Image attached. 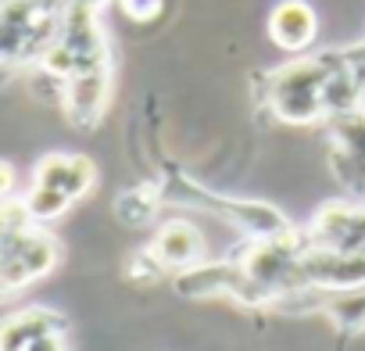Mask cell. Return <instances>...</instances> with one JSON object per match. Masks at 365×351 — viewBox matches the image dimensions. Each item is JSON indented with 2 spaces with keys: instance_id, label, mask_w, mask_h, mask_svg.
<instances>
[{
  "instance_id": "1",
  "label": "cell",
  "mask_w": 365,
  "mask_h": 351,
  "mask_svg": "<svg viewBox=\"0 0 365 351\" xmlns=\"http://www.w3.org/2000/svg\"><path fill=\"white\" fill-rule=\"evenodd\" d=\"M90 183H93V165L86 158L47 154L33 172V187L22 198V205L33 223H47V219H58L76 198H83Z\"/></svg>"
},
{
  "instance_id": "2",
  "label": "cell",
  "mask_w": 365,
  "mask_h": 351,
  "mask_svg": "<svg viewBox=\"0 0 365 351\" xmlns=\"http://www.w3.org/2000/svg\"><path fill=\"white\" fill-rule=\"evenodd\" d=\"M269 33L283 51H301L315 36V11L304 4V0H283V4L272 8Z\"/></svg>"
},
{
  "instance_id": "3",
  "label": "cell",
  "mask_w": 365,
  "mask_h": 351,
  "mask_svg": "<svg viewBox=\"0 0 365 351\" xmlns=\"http://www.w3.org/2000/svg\"><path fill=\"white\" fill-rule=\"evenodd\" d=\"M118 4L133 22H150L161 11V0H118Z\"/></svg>"
},
{
  "instance_id": "4",
  "label": "cell",
  "mask_w": 365,
  "mask_h": 351,
  "mask_svg": "<svg viewBox=\"0 0 365 351\" xmlns=\"http://www.w3.org/2000/svg\"><path fill=\"white\" fill-rule=\"evenodd\" d=\"M15 190V168L8 161H0V201H8Z\"/></svg>"
}]
</instances>
